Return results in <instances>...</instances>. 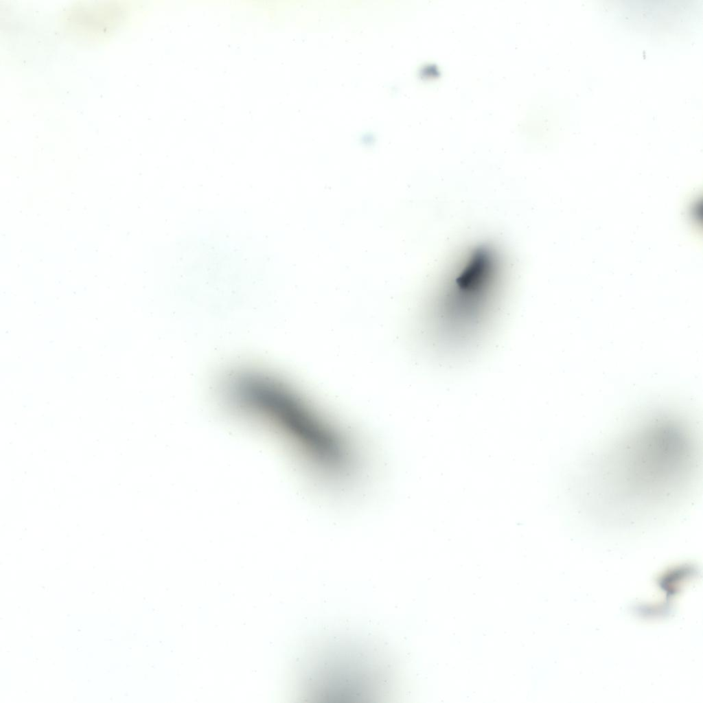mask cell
Returning <instances> with one entry per match:
<instances>
[{
	"label": "cell",
	"mask_w": 703,
	"mask_h": 703,
	"mask_svg": "<svg viewBox=\"0 0 703 703\" xmlns=\"http://www.w3.org/2000/svg\"><path fill=\"white\" fill-rule=\"evenodd\" d=\"M501 265L496 250L481 244L459 263L438 299L437 328L443 337L463 341L484 320L499 281Z\"/></svg>",
	"instance_id": "7a4b0ae2"
},
{
	"label": "cell",
	"mask_w": 703,
	"mask_h": 703,
	"mask_svg": "<svg viewBox=\"0 0 703 703\" xmlns=\"http://www.w3.org/2000/svg\"><path fill=\"white\" fill-rule=\"evenodd\" d=\"M242 402L245 409L275 422L321 470L339 475L349 469L350 454L343 437L279 380L255 374L242 389Z\"/></svg>",
	"instance_id": "6da1fadb"
}]
</instances>
